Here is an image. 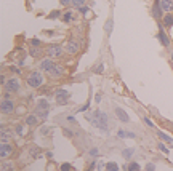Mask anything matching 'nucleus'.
<instances>
[{"mask_svg":"<svg viewBox=\"0 0 173 171\" xmlns=\"http://www.w3.org/2000/svg\"><path fill=\"white\" fill-rule=\"evenodd\" d=\"M63 13H64V11H61V10H53L52 13L47 16V19H58V18L63 16Z\"/></svg>","mask_w":173,"mask_h":171,"instance_id":"393cba45","label":"nucleus"},{"mask_svg":"<svg viewBox=\"0 0 173 171\" xmlns=\"http://www.w3.org/2000/svg\"><path fill=\"white\" fill-rule=\"evenodd\" d=\"M26 83L27 87L32 88V90H38L43 87L45 83V77H43V72L42 71H31L26 77Z\"/></svg>","mask_w":173,"mask_h":171,"instance_id":"f257e3e1","label":"nucleus"},{"mask_svg":"<svg viewBox=\"0 0 173 171\" xmlns=\"http://www.w3.org/2000/svg\"><path fill=\"white\" fill-rule=\"evenodd\" d=\"M16 112L23 113V112H26V107H24V106H21V107H18V109H16Z\"/></svg>","mask_w":173,"mask_h":171,"instance_id":"c03bdc74","label":"nucleus"},{"mask_svg":"<svg viewBox=\"0 0 173 171\" xmlns=\"http://www.w3.org/2000/svg\"><path fill=\"white\" fill-rule=\"evenodd\" d=\"M21 88V80L18 77H10L7 83L3 85V90L7 91V93H18Z\"/></svg>","mask_w":173,"mask_h":171,"instance_id":"20e7f679","label":"nucleus"},{"mask_svg":"<svg viewBox=\"0 0 173 171\" xmlns=\"http://www.w3.org/2000/svg\"><path fill=\"white\" fill-rule=\"evenodd\" d=\"M99 99H101V94H96V96H95V101H96V102H99Z\"/></svg>","mask_w":173,"mask_h":171,"instance_id":"a18cd8bd","label":"nucleus"},{"mask_svg":"<svg viewBox=\"0 0 173 171\" xmlns=\"http://www.w3.org/2000/svg\"><path fill=\"white\" fill-rule=\"evenodd\" d=\"M55 66H56V59L48 58V56L42 58V59H40V62H38V69H40L43 74H48V72L55 67Z\"/></svg>","mask_w":173,"mask_h":171,"instance_id":"423d86ee","label":"nucleus"},{"mask_svg":"<svg viewBox=\"0 0 173 171\" xmlns=\"http://www.w3.org/2000/svg\"><path fill=\"white\" fill-rule=\"evenodd\" d=\"M15 110H16L15 102L10 98H2V102H0V112H2V115H10Z\"/></svg>","mask_w":173,"mask_h":171,"instance_id":"39448f33","label":"nucleus"},{"mask_svg":"<svg viewBox=\"0 0 173 171\" xmlns=\"http://www.w3.org/2000/svg\"><path fill=\"white\" fill-rule=\"evenodd\" d=\"M115 115H117V118H119L120 122H130V118H128V115H127V112L124 110V109H120V107H115Z\"/></svg>","mask_w":173,"mask_h":171,"instance_id":"f3484780","label":"nucleus"},{"mask_svg":"<svg viewBox=\"0 0 173 171\" xmlns=\"http://www.w3.org/2000/svg\"><path fill=\"white\" fill-rule=\"evenodd\" d=\"M34 113H35L38 118H40V120H45V118L48 117V110H35Z\"/></svg>","mask_w":173,"mask_h":171,"instance_id":"c85d7f7f","label":"nucleus"},{"mask_svg":"<svg viewBox=\"0 0 173 171\" xmlns=\"http://www.w3.org/2000/svg\"><path fill=\"white\" fill-rule=\"evenodd\" d=\"M106 171H119V165H117L115 162H108L106 163Z\"/></svg>","mask_w":173,"mask_h":171,"instance_id":"bb28decb","label":"nucleus"},{"mask_svg":"<svg viewBox=\"0 0 173 171\" xmlns=\"http://www.w3.org/2000/svg\"><path fill=\"white\" fill-rule=\"evenodd\" d=\"M0 139H2V142H10L12 141V131L7 130L2 125V136H0Z\"/></svg>","mask_w":173,"mask_h":171,"instance_id":"6ab92c4d","label":"nucleus"},{"mask_svg":"<svg viewBox=\"0 0 173 171\" xmlns=\"http://www.w3.org/2000/svg\"><path fill=\"white\" fill-rule=\"evenodd\" d=\"M157 38H159V42L164 45V47H170V38H168V35L164 32V26H159V32H157Z\"/></svg>","mask_w":173,"mask_h":171,"instance_id":"9b49d317","label":"nucleus"},{"mask_svg":"<svg viewBox=\"0 0 173 171\" xmlns=\"http://www.w3.org/2000/svg\"><path fill=\"white\" fill-rule=\"evenodd\" d=\"M38 152H40V150H38L37 147H29V155H32V157H35V155H37Z\"/></svg>","mask_w":173,"mask_h":171,"instance_id":"f704fd0d","label":"nucleus"},{"mask_svg":"<svg viewBox=\"0 0 173 171\" xmlns=\"http://www.w3.org/2000/svg\"><path fill=\"white\" fill-rule=\"evenodd\" d=\"M88 153H90L91 157H96V155H99V152H98V149H96V147H95V149H90V152H88Z\"/></svg>","mask_w":173,"mask_h":171,"instance_id":"4c0bfd02","label":"nucleus"},{"mask_svg":"<svg viewBox=\"0 0 173 171\" xmlns=\"http://www.w3.org/2000/svg\"><path fill=\"white\" fill-rule=\"evenodd\" d=\"M45 153H47V157H48V158H52V157H53V152H50V150L45 152Z\"/></svg>","mask_w":173,"mask_h":171,"instance_id":"49530a36","label":"nucleus"},{"mask_svg":"<svg viewBox=\"0 0 173 171\" xmlns=\"http://www.w3.org/2000/svg\"><path fill=\"white\" fill-rule=\"evenodd\" d=\"M64 53H66L64 47H61V45H56V43H52V45H48V47L45 48V54L48 56V58H53V59L63 58Z\"/></svg>","mask_w":173,"mask_h":171,"instance_id":"7ed1b4c3","label":"nucleus"},{"mask_svg":"<svg viewBox=\"0 0 173 171\" xmlns=\"http://www.w3.org/2000/svg\"><path fill=\"white\" fill-rule=\"evenodd\" d=\"M43 53H45V51H43L42 47H31V48H29V54L34 56V58H40Z\"/></svg>","mask_w":173,"mask_h":171,"instance_id":"a211bd4d","label":"nucleus"},{"mask_svg":"<svg viewBox=\"0 0 173 171\" xmlns=\"http://www.w3.org/2000/svg\"><path fill=\"white\" fill-rule=\"evenodd\" d=\"M59 171H74V166H72L71 163H61Z\"/></svg>","mask_w":173,"mask_h":171,"instance_id":"c756f323","label":"nucleus"},{"mask_svg":"<svg viewBox=\"0 0 173 171\" xmlns=\"http://www.w3.org/2000/svg\"><path fill=\"white\" fill-rule=\"evenodd\" d=\"M124 168L127 171H141V166H139V163H136V162H128Z\"/></svg>","mask_w":173,"mask_h":171,"instance_id":"4be33fe9","label":"nucleus"},{"mask_svg":"<svg viewBox=\"0 0 173 171\" xmlns=\"http://www.w3.org/2000/svg\"><path fill=\"white\" fill-rule=\"evenodd\" d=\"M171 61H173V53H171Z\"/></svg>","mask_w":173,"mask_h":171,"instance_id":"09e8293b","label":"nucleus"},{"mask_svg":"<svg viewBox=\"0 0 173 171\" xmlns=\"http://www.w3.org/2000/svg\"><path fill=\"white\" fill-rule=\"evenodd\" d=\"M2 171H15V165L12 162H2Z\"/></svg>","mask_w":173,"mask_h":171,"instance_id":"a878e982","label":"nucleus"},{"mask_svg":"<svg viewBox=\"0 0 173 171\" xmlns=\"http://www.w3.org/2000/svg\"><path fill=\"white\" fill-rule=\"evenodd\" d=\"M144 123H146V125H149V127H151V128H154V123H152V122H151V120H149V118H146V117H144Z\"/></svg>","mask_w":173,"mask_h":171,"instance_id":"a19ab883","label":"nucleus"},{"mask_svg":"<svg viewBox=\"0 0 173 171\" xmlns=\"http://www.w3.org/2000/svg\"><path fill=\"white\" fill-rule=\"evenodd\" d=\"M29 43H31V47H42V42L38 38H31Z\"/></svg>","mask_w":173,"mask_h":171,"instance_id":"2f4dec72","label":"nucleus"},{"mask_svg":"<svg viewBox=\"0 0 173 171\" xmlns=\"http://www.w3.org/2000/svg\"><path fill=\"white\" fill-rule=\"evenodd\" d=\"M85 5H87V0H72V7H75V8H82Z\"/></svg>","mask_w":173,"mask_h":171,"instance_id":"cd10ccee","label":"nucleus"},{"mask_svg":"<svg viewBox=\"0 0 173 171\" xmlns=\"http://www.w3.org/2000/svg\"><path fill=\"white\" fill-rule=\"evenodd\" d=\"M117 136H119V138H127V133L124 130H119V131H117Z\"/></svg>","mask_w":173,"mask_h":171,"instance_id":"ea45409f","label":"nucleus"},{"mask_svg":"<svg viewBox=\"0 0 173 171\" xmlns=\"http://www.w3.org/2000/svg\"><path fill=\"white\" fill-rule=\"evenodd\" d=\"M103 71H104V64H98L96 67H93L95 74H103Z\"/></svg>","mask_w":173,"mask_h":171,"instance_id":"72a5a7b5","label":"nucleus"},{"mask_svg":"<svg viewBox=\"0 0 173 171\" xmlns=\"http://www.w3.org/2000/svg\"><path fill=\"white\" fill-rule=\"evenodd\" d=\"M133 153H135V150H133L131 147H127V149L122 150V157H124L125 160H130V158L133 157Z\"/></svg>","mask_w":173,"mask_h":171,"instance_id":"b1692460","label":"nucleus"},{"mask_svg":"<svg viewBox=\"0 0 173 171\" xmlns=\"http://www.w3.org/2000/svg\"><path fill=\"white\" fill-rule=\"evenodd\" d=\"M162 11H164V10H162V7H160V2H159V0H155L154 7H152V16H154L155 19H162V18H164Z\"/></svg>","mask_w":173,"mask_h":171,"instance_id":"ddd939ff","label":"nucleus"},{"mask_svg":"<svg viewBox=\"0 0 173 171\" xmlns=\"http://www.w3.org/2000/svg\"><path fill=\"white\" fill-rule=\"evenodd\" d=\"M64 50H66V53H68V54L74 56V54H77V53H79L80 45H79V42H75L74 38H69V40L64 43Z\"/></svg>","mask_w":173,"mask_h":171,"instance_id":"6e6552de","label":"nucleus"},{"mask_svg":"<svg viewBox=\"0 0 173 171\" xmlns=\"http://www.w3.org/2000/svg\"><path fill=\"white\" fill-rule=\"evenodd\" d=\"M47 75H48L50 78H55V80H56V78H61V77L64 75V67L61 66L59 62H56V66H55L53 69L47 74Z\"/></svg>","mask_w":173,"mask_h":171,"instance_id":"9d476101","label":"nucleus"},{"mask_svg":"<svg viewBox=\"0 0 173 171\" xmlns=\"http://www.w3.org/2000/svg\"><path fill=\"white\" fill-rule=\"evenodd\" d=\"M155 169V165L154 163H148L146 165V171H154Z\"/></svg>","mask_w":173,"mask_h":171,"instance_id":"58836bf2","label":"nucleus"},{"mask_svg":"<svg viewBox=\"0 0 173 171\" xmlns=\"http://www.w3.org/2000/svg\"><path fill=\"white\" fill-rule=\"evenodd\" d=\"M162 26L167 27V29H171L173 27V13H165L164 18H162Z\"/></svg>","mask_w":173,"mask_h":171,"instance_id":"4468645a","label":"nucleus"},{"mask_svg":"<svg viewBox=\"0 0 173 171\" xmlns=\"http://www.w3.org/2000/svg\"><path fill=\"white\" fill-rule=\"evenodd\" d=\"M38 118L35 113H26V118H24V123L27 125V127H37L38 125Z\"/></svg>","mask_w":173,"mask_h":171,"instance_id":"f8f14e48","label":"nucleus"},{"mask_svg":"<svg viewBox=\"0 0 173 171\" xmlns=\"http://www.w3.org/2000/svg\"><path fill=\"white\" fill-rule=\"evenodd\" d=\"M88 166H90V168H88V171H95V166H98V165L95 163V162H91L90 165H88Z\"/></svg>","mask_w":173,"mask_h":171,"instance_id":"79ce46f5","label":"nucleus"},{"mask_svg":"<svg viewBox=\"0 0 173 171\" xmlns=\"http://www.w3.org/2000/svg\"><path fill=\"white\" fill-rule=\"evenodd\" d=\"M61 19H63V21L66 22V24H68V22H72V21H74V11H72V10L64 11L63 16H61Z\"/></svg>","mask_w":173,"mask_h":171,"instance_id":"412c9836","label":"nucleus"},{"mask_svg":"<svg viewBox=\"0 0 173 171\" xmlns=\"http://www.w3.org/2000/svg\"><path fill=\"white\" fill-rule=\"evenodd\" d=\"M0 83H2V87H3L5 83H7V80H5V75H3V74L0 75Z\"/></svg>","mask_w":173,"mask_h":171,"instance_id":"37998d69","label":"nucleus"},{"mask_svg":"<svg viewBox=\"0 0 173 171\" xmlns=\"http://www.w3.org/2000/svg\"><path fill=\"white\" fill-rule=\"evenodd\" d=\"M26 127L27 125H16L15 127V133L18 134V136H26V133H27V130H26Z\"/></svg>","mask_w":173,"mask_h":171,"instance_id":"5701e85b","label":"nucleus"},{"mask_svg":"<svg viewBox=\"0 0 173 171\" xmlns=\"http://www.w3.org/2000/svg\"><path fill=\"white\" fill-rule=\"evenodd\" d=\"M157 136H159V139H162V141H164L165 142V144H173V138H171V136H168V134H167V133H164V131H157Z\"/></svg>","mask_w":173,"mask_h":171,"instance_id":"aec40b11","label":"nucleus"},{"mask_svg":"<svg viewBox=\"0 0 173 171\" xmlns=\"http://www.w3.org/2000/svg\"><path fill=\"white\" fill-rule=\"evenodd\" d=\"M160 7L165 13H173V0H160Z\"/></svg>","mask_w":173,"mask_h":171,"instance_id":"dca6fc26","label":"nucleus"},{"mask_svg":"<svg viewBox=\"0 0 173 171\" xmlns=\"http://www.w3.org/2000/svg\"><path fill=\"white\" fill-rule=\"evenodd\" d=\"M157 147H159V150H160V152H164L165 155H168V149L165 147V144H164V142H159V144H157Z\"/></svg>","mask_w":173,"mask_h":171,"instance_id":"473e14b6","label":"nucleus"},{"mask_svg":"<svg viewBox=\"0 0 173 171\" xmlns=\"http://www.w3.org/2000/svg\"><path fill=\"white\" fill-rule=\"evenodd\" d=\"M104 31L108 32V35L111 32H112V19H108L106 21V24H104Z\"/></svg>","mask_w":173,"mask_h":171,"instance_id":"7c9ffc66","label":"nucleus"},{"mask_svg":"<svg viewBox=\"0 0 173 171\" xmlns=\"http://www.w3.org/2000/svg\"><path fill=\"white\" fill-rule=\"evenodd\" d=\"M69 98H71V93H69L68 90H64V88H58L56 91H55V99H56V104H59V106L68 104Z\"/></svg>","mask_w":173,"mask_h":171,"instance_id":"0eeeda50","label":"nucleus"},{"mask_svg":"<svg viewBox=\"0 0 173 171\" xmlns=\"http://www.w3.org/2000/svg\"><path fill=\"white\" fill-rule=\"evenodd\" d=\"M10 71H12V72H15V74H18V75H21V69H19V66L18 67H16V66H10Z\"/></svg>","mask_w":173,"mask_h":171,"instance_id":"c9c22d12","label":"nucleus"},{"mask_svg":"<svg viewBox=\"0 0 173 171\" xmlns=\"http://www.w3.org/2000/svg\"><path fill=\"white\" fill-rule=\"evenodd\" d=\"M87 118H88V120H90L96 128L101 130V131H109V128H108V115H106L104 112L95 110L93 113L87 115Z\"/></svg>","mask_w":173,"mask_h":171,"instance_id":"f03ea898","label":"nucleus"},{"mask_svg":"<svg viewBox=\"0 0 173 171\" xmlns=\"http://www.w3.org/2000/svg\"><path fill=\"white\" fill-rule=\"evenodd\" d=\"M50 109V104L45 98H40L37 99V104H35V110H48Z\"/></svg>","mask_w":173,"mask_h":171,"instance_id":"2eb2a0df","label":"nucleus"},{"mask_svg":"<svg viewBox=\"0 0 173 171\" xmlns=\"http://www.w3.org/2000/svg\"><path fill=\"white\" fill-rule=\"evenodd\" d=\"M127 138H135V133H127Z\"/></svg>","mask_w":173,"mask_h":171,"instance_id":"de8ad7c7","label":"nucleus"},{"mask_svg":"<svg viewBox=\"0 0 173 171\" xmlns=\"http://www.w3.org/2000/svg\"><path fill=\"white\" fill-rule=\"evenodd\" d=\"M12 153H13V146L10 142H2V146H0V157H2V160L10 158Z\"/></svg>","mask_w":173,"mask_h":171,"instance_id":"1a4fd4ad","label":"nucleus"},{"mask_svg":"<svg viewBox=\"0 0 173 171\" xmlns=\"http://www.w3.org/2000/svg\"><path fill=\"white\" fill-rule=\"evenodd\" d=\"M59 3L63 7H69V5H72V0H59Z\"/></svg>","mask_w":173,"mask_h":171,"instance_id":"e433bc0d","label":"nucleus"}]
</instances>
